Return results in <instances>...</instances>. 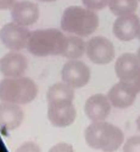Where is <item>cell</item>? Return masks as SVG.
Returning a JSON list of instances; mask_svg holds the SVG:
<instances>
[{
    "label": "cell",
    "mask_w": 140,
    "mask_h": 152,
    "mask_svg": "<svg viewBox=\"0 0 140 152\" xmlns=\"http://www.w3.org/2000/svg\"><path fill=\"white\" fill-rule=\"evenodd\" d=\"M85 141L92 148L104 152L117 151L124 140L123 132L118 126L103 122H93L85 129Z\"/></svg>",
    "instance_id": "1"
},
{
    "label": "cell",
    "mask_w": 140,
    "mask_h": 152,
    "mask_svg": "<svg viewBox=\"0 0 140 152\" xmlns=\"http://www.w3.org/2000/svg\"><path fill=\"white\" fill-rule=\"evenodd\" d=\"M108 7L116 16L132 15L138 7V0H110Z\"/></svg>",
    "instance_id": "18"
},
{
    "label": "cell",
    "mask_w": 140,
    "mask_h": 152,
    "mask_svg": "<svg viewBox=\"0 0 140 152\" xmlns=\"http://www.w3.org/2000/svg\"><path fill=\"white\" fill-rule=\"evenodd\" d=\"M138 93L125 82H119L114 84L108 91V100L113 107L127 108L134 104Z\"/></svg>",
    "instance_id": "13"
},
{
    "label": "cell",
    "mask_w": 140,
    "mask_h": 152,
    "mask_svg": "<svg viewBox=\"0 0 140 152\" xmlns=\"http://www.w3.org/2000/svg\"><path fill=\"white\" fill-rule=\"evenodd\" d=\"M140 28V20L136 15L119 16L113 23V34L122 42H130L138 37Z\"/></svg>",
    "instance_id": "12"
},
{
    "label": "cell",
    "mask_w": 140,
    "mask_h": 152,
    "mask_svg": "<svg viewBox=\"0 0 140 152\" xmlns=\"http://www.w3.org/2000/svg\"><path fill=\"white\" fill-rule=\"evenodd\" d=\"M73 101L60 100L48 102V118L53 125L57 128H65L71 125L77 117Z\"/></svg>",
    "instance_id": "7"
},
{
    "label": "cell",
    "mask_w": 140,
    "mask_h": 152,
    "mask_svg": "<svg viewBox=\"0 0 140 152\" xmlns=\"http://www.w3.org/2000/svg\"><path fill=\"white\" fill-rule=\"evenodd\" d=\"M23 121V111L16 104H0V128L5 132H11L21 125Z\"/></svg>",
    "instance_id": "15"
},
{
    "label": "cell",
    "mask_w": 140,
    "mask_h": 152,
    "mask_svg": "<svg viewBox=\"0 0 140 152\" xmlns=\"http://www.w3.org/2000/svg\"><path fill=\"white\" fill-rule=\"evenodd\" d=\"M139 1H140V0H139Z\"/></svg>",
    "instance_id": "28"
},
{
    "label": "cell",
    "mask_w": 140,
    "mask_h": 152,
    "mask_svg": "<svg viewBox=\"0 0 140 152\" xmlns=\"http://www.w3.org/2000/svg\"><path fill=\"white\" fill-rule=\"evenodd\" d=\"M88 58L96 65H107L114 58L113 44L105 37H94L86 43Z\"/></svg>",
    "instance_id": "9"
},
{
    "label": "cell",
    "mask_w": 140,
    "mask_h": 152,
    "mask_svg": "<svg viewBox=\"0 0 140 152\" xmlns=\"http://www.w3.org/2000/svg\"><path fill=\"white\" fill-rule=\"evenodd\" d=\"M15 4V0H0V10H6L12 7Z\"/></svg>",
    "instance_id": "23"
},
{
    "label": "cell",
    "mask_w": 140,
    "mask_h": 152,
    "mask_svg": "<svg viewBox=\"0 0 140 152\" xmlns=\"http://www.w3.org/2000/svg\"><path fill=\"white\" fill-rule=\"evenodd\" d=\"M29 38V29L16 22H10L5 24L0 31V39L3 44L12 51H20V50L27 48Z\"/></svg>",
    "instance_id": "6"
},
{
    "label": "cell",
    "mask_w": 140,
    "mask_h": 152,
    "mask_svg": "<svg viewBox=\"0 0 140 152\" xmlns=\"http://www.w3.org/2000/svg\"><path fill=\"white\" fill-rule=\"evenodd\" d=\"M38 95L37 84L27 77L4 78L0 82V101L16 105L29 104Z\"/></svg>",
    "instance_id": "4"
},
{
    "label": "cell",
    "mask_w": 140,
    "mask_h": 152,
    "mask_svg": "<svg viewBox=\"0 0 140 152\" xmlns=\"http://www.w3.org/2000/svg\"><path fill=\"white\" fill-rule=\"evenodd\" d=\"M15 152H42V151H40V147L37 144L28 141V142H24L21 146H18Z\"/></svg>",
    "instance_id": "21"
},
{
    "label": "cell",
    "mask_w": 140,
    "mask_h": 152,
    "mask_svg": "<svg viewBox=\"0 0 140 152\" xmlns=\"http://www.w3.org/2000/svg\"><path fill=\"white\" fill-rule=\"evenodd\" d=\"M28 68V61L17 51L7 53L0 58V72L5 78L23 77Z\"/></svg>",
    "instance_id": "10"
},
{
    "label": "cell",
    "mask_w": 140,
    "mask_h": 152,
    "mask_svg": "<svg viewBox=\"0 0 140 152\" xmlns=\"http://www.w3.org/2000/svg\"><path fill=\"white\" fill-rule=\"evenodd\" d=\"M11 17L14 22L21 24V26L28 27L35 23L39 17V9L37 4L32 1H18L11 7Z\"/></svg>",
    "instance_id": "14"
},
{
    "label": "cell",
    "mask_w": 140,
    "mask_h": 152,
    "mask_svg": "<svg viewBox=\"0 0 140 152\" xmlns=\"http://www.w3.org/2000/svg\"><path fill=\"white\" fill-rule=\"evenodd\" d=\"M85 7L90 10H101L104 9L106 5H108L110 0H82Z\"/></svg>",
    "instance_id": "20"
},
{
    "label": "cell",
    "mask_w": 140,
    "mask_h": 152,
    "mask_svg": "<svg viewBox=\"0 0 140 152\" xmlns=\"http://www.w3.org/2000/svg\"><path fill=\"white\" fill-rule=\"evenodd\" d=\"M49 152H74V151H73L72 145L66 144V142H59L50 148Z\"/></svg>",
    "instance_id": "22"
},
{
    "label": "cell",
    "mask_w": 140,
    "mask_h": 152,
    "mask_svg": "<svg viewBox=\"0 0 140 152\" xmlns=\"http://www.w3.org/2000/svg\"><path fill=\"white\" fill-rule=\"evenodd\" d=\"M84 112L92 122L105 121L111 112V102L107 96L103 94H95L85 101Z\"/></svg>",
    "instance_id": "11"
},
{
    "label": "cell",
    "mask_w": 140,
    "mask_h": 152,
    "mask_svg": "<svg viewBox=\"0 0 140 152\" xmlns=\"http://www.w3.org/2000/svg\"><path fill=\"white\" fill-rule=\"evenodd\" d=\"M67 46V37L57 29H39L31 33L28 51L34 56L62 55Z\"/></svg>",
    "instance_id": "3"
},
{
    "label": "cell",
    "mask_w": 140,
    "mask_h": 152,
    "mask_svg": "<svg viewBox=\"0 0 140 152\" xmlns=\"http://www.w3.org/2000/svg\"><path fill=\"white\" fill-rule=\"evenodd\" d=\"M39 1H43V3H51V1H56V0H39Z\"/></svg>",
    "instance_id": "25"
},
{
    "label": "cell",
    "mask_w": 140,
    "mask_h": 152,
    "mask_svg": "<svg viewBox=\"0 0 140 152\" xmlns=\"http://www.w3.org/2000/svg\"><path fill=\"white\" fill-rule=\"evenodd\" d=\"M138 38H139V40H140V28H139V34H138Z\"/></svg>",
    "instance_id": "27"
},
{
    "label": "cell",
    "mask_w": 140,
    "mask_h": 152,
    "mask_svg": "<svg viewBox=\"0 0 140 152\" xmlns=\"http://www.w3.org/2000/svg\"><path fill=\"white\" fill-rule=\"evenodd\" d=\"M136 126H138V129H139V132H140V116H139L138 119H136Z\"/></svg>",
    "instance_id": "24"
},
{
    "label": "cell",
    "mask_w": 140,
    "mask_h": 152,
    "mask_svg": "<svg viewBox=\"0 0 140 152\" xmlns=\"http://www.w3.org/2000/svg\"><path fill=\"white\" fill-rule=\"evenodd\" d=\"M86 44L78 35H70L67 37V46L63 51L62 56L70 60H77L83 56L85 53Z\"/></svg>",
    "instance_id": "17"
},
{
    "label": "cell",
    "mask_w": 140,
    "mask_h": 152,
    "mask_svg": "<svg viewBox=\"0 0 140 152\" xmlns=\"http://www.w3.org/2000/svg\"><path fill=\"white\" fill-rule=\"evenodd\" d=\"M48 102H53V101H60V100H67L73 101L74 99V88L66 84L65 82L56 83L49 88L46 93Z\"/></svg>",
    "instance_id": "16"
},
{
    "label": "cell",
    "mask_w": 140,
    "mask_h": 152,
    "mask_svg": "<svg viewBox=\"0 0 140 152\" xmlns=\"http://www.w3.org/2000/svg\"><path fill=\"white\" fill-rule=\"evenodd\" d=\"M123 152H140V136H132L124 142Z\"/></svg>",
    "instance_id": "19"
},
{
    "label": "cell",
    "mask_w": 140,
    "mask_h": 152,
    "mask_svg": "<svg viewBox=\"0 0 140 152\" xmlns=\"http://www.w3.org/2000/svg\"><path fill=\"white\" fill-rule=\"evenodd\" d=\"M136 56H138V58H139V61H140V48H139V50H138V55H136Z\"/></svg>",
    "instance_id": "26"
},
{
    "label": "cell",
    "mask_w": 140,
    "mask_h": 152,
    "mask_svg": "<svg viewBox=\"0 0 140 152\" xmlns=\"http://www.w3.org/2000/svg\"><path fill=\"white\" fill-rule=\"evenodd\" d=\"M117 78L125 82L139 94L140 93V61L134 54L121 55L114 65Z\"/></svg>",
    "instance_id": "5"
},
{
    "label": "cell",
    "mask_w": 140,
    "mask_h": 152,
    "mask_svg": "<svg viewBox=\"0 0 140 152\" xmlns=\"http://www.w3.org/2000/svg\"><path fill=\"white\" fill-rule=\"evenodd\" d=\"M99 26V17L94 10L82 6H68L62 14L61 28L78 37L90 35Z\"/></svg>",
    "instance_id": "2"
},
{
    "label": "cell",
    "mask_w": 140,
    "mask_h": 152,
    "mask_svg": "<svg viewBox=\"0 0 140 152\" xmlns=\"http://www.w3.org/2000/svg\"><path fill=\"white\" fill-rule=\"evenodd\" d=\"M62 80L74 89H79L90 80V69L79 60H68L61 71Z\"/></svg>",
    "instance_id": "8"
}]
</instances>
